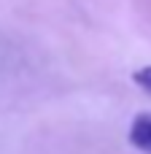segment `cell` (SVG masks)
Wrapping results in <instances>:
<instances>
[{
    "instance_id": "obj_1",
    "label": "cell",
    "mask_w": 151,
    "mask_h": 154,
    "mask_svg": "<svg viewBox=\"0 0 151 154\" xmlns=\"http://www.w3.org/2000/svg\"><path fill=\"white\" fill-rule=\"evenodd\" d=\"M130 143L143 154H151V114H138L130 125Z\"/></svg>"
},
{
    "instance_id": "obj_2",
    "label": "cell",
    "mask_w": 151,
    "mask_h": 154,
    "mask_svg": "<svg viewBox=\"0 0 151 154\" xmlns=\"http://www.w3.org/2000/svg\"><path fill=\"white\" fill-rule=\"evenodd\" d=\"M135 84L143 89V92H149L151 95V65H146V68H140V70H135Z\"/></svg>"
}]
</instances>
